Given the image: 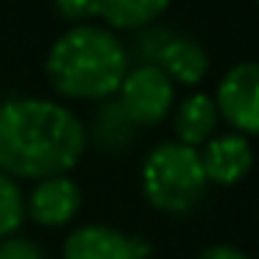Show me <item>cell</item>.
<instances>
[{
  "instance_id": "obj_1",
  "label": "cell",
  "mask_w": 259,
  "mask_h": 259,
  "mask_svg": "<svg viewBox=\"0 0 259 259\" xmlns=\"http://www.w3.org/2000/svg\"><path fill=\"white\" fill-rule=\"evenodd\" d=\"M84 151V123L62 103L12 98L0 106V170L12 179L67 176Z\"/></svg>"
},
{
  "instance_id": "obj_5",
  "label": "cell",
  "mask_w": 259,
  "mask_h": 259,
  "mask_svg": "<svg viewBox=\"0 0 259 259\" xmlns=\"http://www.w3.org/2000/svg\"><path fill=\"white\" fill-rule=\"evenodd\" d=\"M214 103L237 134H259V62L234 64L218 84Z\"/></svg>"
},
{
  "instance_id": "obj_18",
  "label": "cell",
  "mask_w": 259,
  "mask_h": 259,
  "mask_svg": "<svg viewBox=\"0 0 259 259\" xmlns=\"http://www.w3.org/2000/svg\"><path fill=\"white\" fill-rule=\"evenodd\" d=\"M256 3H259V0H256Z\"/></svg>"
},
{
  "instance_id": "obj_12",
  "label": "cell",
  "mask_w": 259,
  "mask_h": 259,
  "mask_svg": "<svg viewBox=\"0 0 259 259\" xmlns=\"http://www.w3.org/2000/svg\"><path fill=\"white\" fill-rule=\"evenodd\" d=\"M137 134V125L125 117V112L120 109L117 101L103 103L101 112L95 114V123H92V140L101 148L103 153H117L125 151L131 145Z\"/></svg>"
},
{
  "instance_id": "obj_14",
  "label": "cell",
  "mask_w": 259,
  "mask_h": 259,
  "mask_svg": "<svg viewBox=\"0 0 259 259\" xmlns=\"http://www.w3.org/2000/svg\"><path fill=\"white\" fill-rule=\"evenodd\" d=\"M173 39V36L167 34L164 28H142V34L137 36V42H134V53L140 56V64H156L159 62V53L164 51V45Z\"/></svg>"
},
{
  "instance_id": "obj_6",
  "label": "cell",
  "mask_w": 259,
  "mask_h": 259,
  "mask_svg": "<svg viewBox=\"0 0 259 259\" xmlns=\"http://www.w3.org/2000/svg\"><path fill=\"white\" fill-rule=\"evenodd\" d=\"M62 259H148V245L112 226H81L64 240Z\"/></svg>"
},
{
  "instance_id": "obj_2",
  "label": "cell",
  "mask_w": 259,
  "mask_h": 259,
  "mask_svg": "<svg viewBox=\"0 0 259 259\" xmlns=\"http://www.w3.org/2000/svg\"><path fill=\"white\" fill-rule=\"evenodd\" d=\"M125 45L101 25H73L53 42L45 59L51 87L73 101H103L120 90L128 73Z\"/></svg>"
},
{
  "instance_id": "obj_15",
  "label": "cell",
  "mask_w": 259,
  "mask_h": 259,
  "mask_svg": "<svg viewBox=\"0 0 259 259\" xmlns=\"http://www.w3.org/2000/svg\"><path fill=\"white\" fill-rule=\"evenodd\" d=\"M56 14L64 23L87 25L92 17H98V0H53Z\"/></svg>"
},
{
  "instance_id": "obj_3",
  "label": "cell",
  "mask_w": 259,
  "mask_h": 259,
  "mask_svg": "<svg viewBox=\"0 0 259 259\" xmlns=\"http://www.w3.org/2000/svg\"><path fill=\"white\" fill-rule=\"evenodd\" d=\"M201 153L181 142H162L142 162V192L156 212L187 214L206 195Z\"/></svg>"
},
{
  "instance_id": "obj_13",
  "label": "cell",
  "mask_w": 259,
  "mask_h": 259,
  "mask_svg": "<svg viewBox=\"0 0 259 259\" xmlns=\"http://www.w3.org/2000/svg\"><path fill=\"white\" fill-rule=\"evenodd\" d=\"M25 220V198L17 179L0 170V240L14 237Z\"/></svg>"
},
{
  "instance_id": "obj_4",
  "label": "cell",
  "mask_w": 259,
  "mask_h": 259,
  "mask_svg": "<svg viewBox=\"0 0 259 259\" xmlns=\"http://www.w3.org/2000/svg\"><path fill=\"white\" fill-rule=\"evenodd\" d=\"M117 92L120 109L137 128L159 125L170 114L176 101L173 81L156 64H137L134 70H128Z\"/></svg>"
},
{
  "instance_id": "obj_10",
  "label": "cell",
  "mask_w": 259,
  "mask_h": 259,
  "mask_svg": "<svg viewBox=\"0 0 259 259\" xmlns=\"http://www.w3.org/2000/svg\"><path fill=\"white\" fill-rule=\"evenodd\" d=\"M156 67L162 70L173 84L195 87V84H201L209 73V56L195 39L173 36V39L164 45V51L159 53Z\"/></svg>"
},
{
  "instance_id": "obj_11",
  "label": "cell",
  "mask_w": 259,
  "mask_h": 259,
  "mask_svg": "<svg viewBox=\"0 0 259 259\" xmlns=\"http://www.w3.org/2000/svg\"><path fill=\"white\" fill-rule=\"evenodd\" d=\"M170 0H98V17L114 31H142L167 12Z\"/></svg>"
},
{
  "instance_id": "obj_7",
  "label": "cell",
  "mask_w": 259,
  "mask_h": 259,
  "mask_svg": "<svg viewBox=\"0 0 259 259\" xmlns=\"http://www.w3.org/2000/svg\"><path fill=\"white\" fill-rule=\"evenodd\" d=\"M81 209V190L73 179L67 176H53V179L36 181V187L31 190L28 201H25V214H31V220L48 229L64 226L78 214Z\"/></svg>"
},
{
  "instance_id": "obj_8",
  "label": "cell",
  "mask_w": 259,
  "mask_h": 259,
  "mask_svg": "<svg viewBox=\"0 0 259 259\" xmlns=\"http://www.w3.org/2000/svg\"><path fill=\"white\" fill-rule=\"evenodd\" d=\"M201 153V164L206 173L209 184H220V187H231L240 179H245L248 170L253 164V151L251 142L242 134H220L203 145Z\"/></svg>"
},
{
  "instance_id": "obj_17",
  "label": "cell",
  "mask_w": 259,
  "mask_h": 259,
  "mask_svg": "<svg viewBox=\"0 0 259 259\" xmlns=\"http://www.w3.org/2000/svg\"><path fill=\"white\" fill-rule=\"evenodd\" d=\"M198 259H248V256L234 245H209L206 251H201Z\"/></svg>"
},
{
  "instance_id": "obj_9",
  "label": "cell",
  "mask_w": 259,
  "mask_h": 259,
  "mask_svg": "<svg viewBox=\"0 0 259 259\" xmlns=\"http://www.w3.org/2000/svg\"><path fill=\"white\" fill-rule=\"evenodd\" d=\"M218 123H220V112H218L214 98L195 92V95L184 98L173 114V131L179 137L176 142L198 151V148H203L214 137Z\"/></svg>"
},
{
  "instance_id": "obj_16",
  "label": "cell",
  "mask_w": 259,
  "mask_h": 259,
  "mask_svg": "<svg viewBox=\"0 0 259 259\" xmlns=\"http://www.w3.org/2000/svg\"><path fill=\"white\" fill-rule=\"evenodd\" d=\"M0 259H45V253L34 240L14 234L0 240Z\"/></svg>"
}]
</instances>
